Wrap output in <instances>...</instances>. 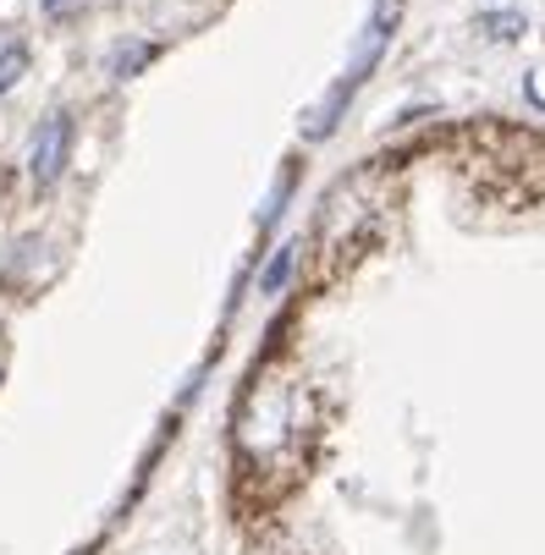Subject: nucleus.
I'll return each instance as SVG.
<instances>
[{"label":"nucleus","mask_w":545,"mask_h":555,"mask_svg":"<svg viewBox=\"0 0 545 555\" xmlns=\"http://www.w3.org/2000/svg\"><path fill=\"white\" fill-rule=\"evenodd\" d=\"M287 435H292V385L281 374H259L243 396L238 440L249 456H270V451H281Z\"/></svg>","instance_id":"nucleus-1"},{"label":"nucleus","mask_w":545,"mask_h":555,"mask_svg":"<svg viewBox=\"0 0 545 555\" xmlns=\"http://www.w3.org/2000/svg\"><path fill=\"white\" fill-rule=\"evenodd\" d=\"M66 154H72V116H66V111H55V116H45V121H39V132H34V143H28V177H34L39 188L61 182Z\"/></svg>","instance_id":"nucleus-2"},{"label":"nucleus","mask_w":545,"mask_h":555,"mask_svg":"<svg viewBox=\"0 0 545 555\" xmlns=\"http://www.w3.org/2000/svg\"><path fill=\"white\" fill-rule=\"evenodd\" d=\"M23 72H28V50H23V44H7V50H0V94L17 89Z\"/></svg>","instance_id":"nucleus-3"},{"label":"nucleus","mask_w":545,"mask_h":555,"mask_svg":"<svg viewBox=\"0 0 545 555\" xmlns=\"http://www.w3.org/2000/svg\"><path fill=\"white\" fill-rule=\"evenodd\" d=\"M287 275H292V248H281V254L270 259V270H265V281H259V292H270V297H276V292L287 286Z\"/></svg>","instance_id":"nucleus-4"},{"label":"nucleus","mask_w":545,"mask_h":555,"mask_svg":"<svg viewBox=\"0 0 545 555\" xmlns=\"http://www.w3.org/2000/svg\"><path fill=\"white\" fill-rule=\"evenodd\" d=\"M143 61H149V44H122L116 61H111V72L116 77H132V66H143Z\"/></svg>","instance_id":"nucleus-5"},{"label":"nucleus","mask_w":545,"mask_h":555,"mask_svg":"<svg viewBox=\"0 0 545 555\" xmlns=\"http://www.w3.org/2000/svg\"><path fill=\"white\" fill-rule=\"evenodd\" d=\"M518 28H523V17H512V12L507 17H485V34L491 39H518Z\"/></svg>","instance_id":"nucleus-6"},{"label":"nucleus","mask_w":545,"mask_h":555,"mask_svg":"<svg viewBox=\"0 0 545 555\" xmlns=\"http://www.w3.org/2000/svg\"><path fill=\"white\" fill-rule=\"evenodd\" d=\"M72 7H77V0H45V12H50V17H66Z\"/></svg>","instance_id":"nucleus-7"},{"label":"nucleus","mask_w":545,"mask_h":555,"mask_svg":"<svg viewBox=\"0 0 545 555\" xmlns=\"http://www.w3.org/2000/svg\"><path fill=\"white\" fill-rule=\"evenodd\" d=\"M529 100H534V105L545 111V89H540V83H529Z\"/></svg>","instance_id":"nucleus-8"}]
</instances>
